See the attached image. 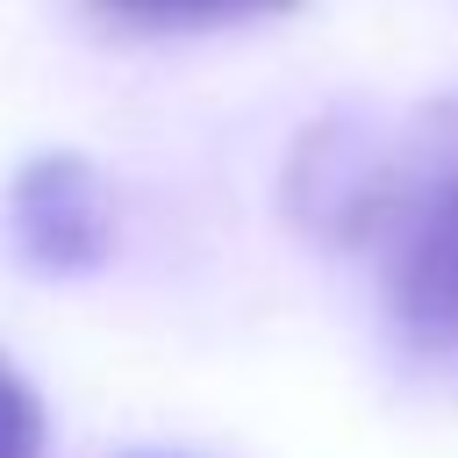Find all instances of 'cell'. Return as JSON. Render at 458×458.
<instances>
[{
    "instance_id": "6da1fadb",
    "label": "cell",
    "mask_w": 458,
    "mask_h": 458,
    "mask_svg": "<svg viewBox=\"0 0 458 458\" xmlns=\"http://www.w3.org/2000/svg\"><path fill=\"white\" fill-rule=\"evenodd\" d=\"M308 179L329 186L322 222L372 243L394 322L422 351L458 358V107H422L394 143Z\"/></svg>"
},
{
    "instance_id": "7a4b0ae2",
    "label": "cell",
    "mask_w": 458,
    "mask_h": 458,
    "mask_svg": "<svg viewBox=\"0 0 458 458\" xmlns=\"http://www.w3.org/2000/svg\"><path fill=\"white\" fill-rule=\"evenodd\" d=\"M107 7L129 21H150V29H215V21H243V14H265L286 0H107Z\"/></svg>"
},
{
    "instance_id": "3957f363",
    "label": "cell",
    "mask_w": 458,
    "mask_h": 458,
    "mask_svg": "<svg viewBox=\"0 0 458 458\" xmlns=\"http://www.w3.org/2000/svg\"><path fill=\"white\" fill-rule=\"evenodd\" d=\"M43 451V408L36 394L0 365V458H36Z\"/></svg>"
}]
</instances>
